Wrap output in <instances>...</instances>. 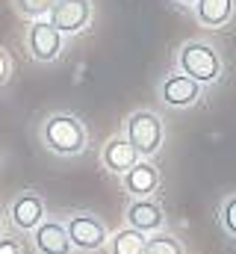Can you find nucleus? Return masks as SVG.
Masks as SVG:
<instances>
[{
	"label": "nucleus",
	"mask_w": 236,
	"mask_h": 254,
	"mask_svg": "<svg viewBox=\"0 0 236 254\" xmlns=\"http://www.w3.org/2000/svg\"><path fill=\"white\" fill-rule=\"evenodd\" d=\"M12 80V57H9V51L0 45V86H6Z\"/></svg>",
	"instance_id": "6ab92c4d"
},
{
	"label": "nucleus",
	"mask_w": 236,
	"mask_h": 254,
	"mask_svg": "<svg viewBox=\"0 0 236 254\" xmlns=\"http://www.w3.org/2000/svg\"><path fill=\"white\" fill-rule=\"evenodd\" d=\"M27 51H30V57L36 63H57L62 57V51H65V36L48 18L30 21V27H27Z\"/></svg>",
	"instance_id": "423d86ee"
},
{
	"label": "nucleus",
	"mask_w": 236,
	"mask_h": 254,
	"mask_svg": "<svg viewBox=\"0 0 236 254\" xmlns=\"http://www.w3.org/2000/svg\"><path fill=\"white\" fill-rule=\"evenodd\" d=\"M0 254H24V243L15 234H3L0 237Z\"/></svg>",
	"instance_id": "a211bd4d"
},
{
	"label": "nucleus",
	"mask_w": 236,
	"mask_h": 254,
	"mask_svg": "<svg viewBox=\"0 0 236 254\" xmlns=\"http://www.w3.org/2000/svg\"><path fill=\"white\" fill-rule=\"evenodd\" d=\"M145 243H148V237L142 231L121 228L116 234H110L107 249H110V254H145Z\"/></svg>",
	"instance_id": "4468645a"
},
{
	"label": "nucleus",
	"mask_w": 236,
	"mask_h": 254,
	"mask_svg": "<svg viewBox=\"0 0 236 254\" xmlns=\"http://www.w3.org/2000/svg\"><path fill=\"white\" fill-rule=\"evenodd\" d=\"M65 228H68L71 246L77 252L92 254V252H101L110 243V228L98 213H74V216L65 219Z\"/></svg>",
	"instance_id": "20e7f679"
},
{
	"label": "nucleus",
	"mask_w": 236,
	"mask_h": 254,
	"mask_svg": "<svg viewBox=\"0 0 236 254\" xmlns=\"http://www.w3.org/2000/svg\"><path fill=\"white\" fill-rule=\"evenodd\" d=\"M145 254H186V249L172 231H157V234L148 237Z\"/></svg>",
	"instance_id": "2eb2a0df"
},
{
	"label": "nucleus",
	"mask_w": 236,
	"mask_h": 254,
	"mask_svg": "<svg viewBox=\"0 0 236 254\" xmlns=\"http://www.w3.org/2000/svg\"><path fill=\"white\" fill-rule=\"evenodd\" d=\"M219 222H222L225 234L231 240H236V192L225 195V201L219 204Z\"/></svg>",
	"instance_id": "f3484780"
},
{
	"label": "nucleus",
	"mask_w": 236,
	"mask_h": 254,
	"mask_svg": "<svg viewBox=\"0 0 236 254\" xmlns=\"http://www.w3.org/2000/svg\"><path fill=\"white\" fill-rule=\"evenodd\" d=\"M124 139L139 151V157L151 160L160 154L163 139H166V125L154 110H136L124 122Z\"/></svg>",
	"instance_id": "7ed1b4c3"
},
{
	"label": "nucleus",
	"mask_w": 236,
	"mask_h": 254,
	"mask_svg": "<svg viewBox=\"0 0 236 254\" xmlns=\"http://www.w3.org/2000/svg\"><path fill=\"white\" fill-rule=\"evenodd\" d=\"M57 3L59 0H12V9L27 21H39V18H48Z\"/></svg>",
	"instance_id": "dca6fc26"
},
{
	"label": "nucleus",
	"mask_w": 236,
	"mask_h": 254,
	"mask_svg": "<svg viewBox=\"0 0 236 254\" xmlns=\"http://www.w3.org/2000/svg\"><path fill=\"white\" fill-rule=\"evenodd\" d=\"M121 187L130 198H151L154 192L160 190V169L151 163V160H139L124 178H121Z\"/></svg>",
	"instance_id": "f8f14e48"
},
{
	"label": "nucleus",
	"mask_w": 236,
	"mask_h": 254,
	"mask_svg": "<svg viewBox=\"0 0 236 254\" xmlns=\"http://www.w3.org/2000/svg\"><path fill=\"white\" fill-rule=\"evenodd\" d=\"M177 3H183V6H195L198 0H177Z\"/></svg>",
	"instance_id": "412c9836"
},
{
	"label": "nucleus",
	"mask_w": 236,
	"mask_h": 254,
	"mask_svg": "<svg viewBox=\"0 0 236 254\" xmlns=\"http://www.w3.org/2000/svg\"><path fill=\"white\" fill-rule=\"evenodd\" d=\"M124 222H127V228L151 237L157 231H166V210L154 198H133L124 210Z\"/></svg>",
	"instance_id": "6e6552de"
},
{
	"label": "nucleus",
	"mask_w": 236,
	"mask_h": 254,
	"mask_svg": "<svg viewBox=\"0 0 236 254\" xmlns=\"http://www.w3.org/2000/svg\"><path fill=\"white\" fill-rule=\"evenodd\" d=\"M139 160H142L139 151L124 139V133H121V136H113V139H107L104 148H101V166H104L110 175H116V178H124Z\"/></svg>",
	"instance_id": "9b49d317"
},
{
	"label": "nucleus",
	"mask_w": 236,
	"mask_h": 254,
	"mask_svg": "<svg viewBox=\"0 0 236 254\" xmlns=\"http://www.w3.org/2000/svg\"><path fill=\"white\" fill-rule=\"evenodd\" d=\"M6 234V222H3V213H0V237Z\"/></svg>",
	"instance_id": "aec40b11"
},
{
	"label": "nucleus",
	"mask_w": 236,
	"mask_h": 254,
	"mask_svg": "<svg viewBox=\"0 0 236 254\" xmlns=\"http://www.w3.org/2000/svg\"><path fill=\"white\" fill-rule=\"evenodd\" d=\"M177 71H183L186 77H192L201 86H210L222 80L225 63H222V54L210 42H186L177 51Z\"/></svg>",
	"instance_id": "f03ea898"
},
{
	"label": "nucleus",
	"mask_w": 236,
	"mask_h": 254,
	"mask_svg": "<svg viewBox=\"0 0 236 254\" xmlns=\"http://www.w3.org/2000/svg\"><path fill=\"white\" fill-rule=\"evenodd\" d=\"M48 21L57 27L62 36H77L92 21V0H59L51 9Z\"/></svg>",
	"instance_id": "1a4fd4ad"
},
{
	"label": "nucleus",
	"mask_w": 236,
	"mask_h": 254,
	"mask_svg": "<svg viewBox=\"0 0 236 254\" xmlns=\"http://www.w3.org/2000/svg\"><path fill=\"white\" fill-rule=\"evenodd\" d=\"M30 240H33V252L36 254H71L74 252L65 222H62V219H54V216H48V219L30 234Z\"/></svg>",
	"instance_id": "9d476101"
},
{
	"label": "nucleus",
	"mask_w": 236,
	"mask_h": 254,
	"mask_svg": "<svg viewBox=\"0 0 236 254\" xmlns=\"http://www.w3.org/2000/svg\"><path fill=\"white\" fill-rule=\"evenodd\" d=\"M160 101L172 110H189L201 101V83H195L183 71H172L160 83Z\"/></svg>",
	"instance_id": "0eeeda50"
},
{
	"label": "nucleus",
	"mask_w": 236,
	"mask_h": 254,
	"mask_svg": "<svg viewBox=\"0 0 236 254\" xmlns=\"http://www.w3.org/2000/svg\"><path fill=\"white\" fill-rule=\"evenodd\" d=\"M39 136H42V145L51 154L65 157V160L80 157L89 148V130L71 113H51L39 127Z\"/></svg>",
	"instance_id": "f257e3e1"
},
{
	"label": "nucleus",
	"mask_w": 236,
	"mask_h": 254,
	"mask_svg": "<svg viewBox=\"0 0 236 254\" xmlns=\"http://www.w3.org/2000/svg\"><path fill=\"white\" fill-rule=\"evenodd\" d=\"M45 219H48L45 198L33 190L18 192V195L9 201V207H6V222H9L12 231H18V234H33Z\"/></svg>",
	"instance_id": "39448f33"
},
{
	"label": "nucleus",
	"mask_w": 236,
	"mask_h": 254,
	"mask_svg": "<svg viewBox=\"0 0 236 254\" xmlns=\"http://www.w3.org/2000/svg\"><path fill=\"white\" fill-rule=\"evenodd\" d=\"M234 9L236 0H198L195 3V18H198V24L219 30L234 18Z\"/></svg>",
	"instance_id": "ddd939ff"
}]
</instances>
